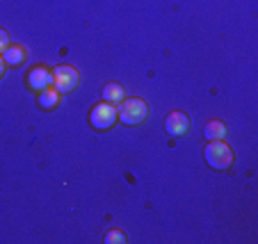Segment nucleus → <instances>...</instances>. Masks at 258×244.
<instances>
[{"label":"nucleus","mask_w":258,"mask_h":244,"mask_svg":"<svg viewBox=\"0 0 258 244\" xmlns=\"http://www.w3.org/2000/svg\"><path fill=\"white\" fill-rule=\"evenodd\" d=\"M204 157L210 169H215V171H226L233 165V151H231L229 144H224V139H215V142L206 144Z\"/></svg>","instance_id":"obj_1"},{"label":"nucleus","mask_w":258,"mask_h":244,"mask_svg":"<svg viewBox=\"0 0 258 244\" xmlns=\"http://www.w3.org/2000/svg\"><path fill=\"white\" fill-rule=\"evenodd\" d=\"M149 117V105L142 98H123L117 108V119L126 126H137Z\"/></svg>","instance_id":"obj_2"},{"label":"nucleus","mask_w":258,"mask_h":244,"mask_svg":"<svg viewBox=\"0 0 258 244\" xmlns=\"http://www.w3.org/2000/svg\"><path fill=\"white\" fill-rule=\"evenodd\" d=\"M89 123L96 130H110V128L117 123V108L112 103H96L92 110H89Z\"/></svg>","instance_id":"obj_3"},{"label":"nucleus","mask_w":258,"mask_h":244,"mask_svg":"<svg viewBox=\"0 0 258 244\" xmlns=\"http://www.w3.org/2000/svg\"><path fill=\"white\" fill-rule=\"evenodd\" d=\"M78 83H80V73L73 66H67V64H62V66H57L53 71V87L57 89L59 94L73 92V89L78 87Z\"/></svg>","instance_id":"obj_4"},{"label":"nucleus","mask_w":258,"mask_h":244,"mask_svg":"<svg viewBox=\"0 0 258 244\" xmlns=\"http://www.w3.org/2000/svg\"><path fill=\"white\" fill-rule=\"evenodd\" d=\"M25 83H28V87L32 89V92H41V89H46V87L53 85V71L46 68V66H32L28 71Z\"/></svg>","instance_id":"obj_5"},{"label":"nucleus","mask_w":258,"mask_h":244,"mask_svg":"<svg viewBox=\"0 0 258 244\" xmlns=\"http://www.w3.org/2000/svg\"><path fill=\"white\" fill-rule=\"evenodd\" d=\"M165 130L167 135L171 137H183L187 130H190V117H187L185 112H169L165 117Z\"/></svg>","instance_id":"obj_6"},{"label":"nucleus","mask_w":258,"mask_h":244,"mask_svg":"<svg viewBox=\"0 0 258 244\" xmlns=\"http://www.w3.org/2000/svg\"><path fill=\"white\" fill-rule=\"evenodd\" d=\"M25 57H28V53H25L23 46H7L5 50H3V62L7 64V66H19V64L25 62Z\"/></svg>","instance_id":"obj_7"},{"label":"nucleus","mask_w":258,"mask_h":244,"mask_svg":"<svg viewBox=\"0 0 258 244\" xmlns=\"http://www.w3.org/2000/svg\"><path fill=\"white\" fill-rule=\"evenodd\" d=\"M123 98H126V89H123L119 83H107L105 87H103V101L105 103L117 105V103H121Z\"/></svg>","instance_id":"obj_8"},{"label":"nucleus","mask_w":258,"mask_h":244,"mask_svg":"<svg viewBox=\"0 0 258 244\" xmlns=\"http://www.w3.org/2000/svg\"><path fill=\"white\" fill-rule=\"evenodd\" d=\"M59 105V92L50 85V87H46V89H41L39 92V108H44V110H55Z\"/></svg>","instance_id":"obj_9"},{"label":"nucleus","mask_w":258,"mask_h":244,"mask_svg":"<svg viewBox=\"0 0 258 244\" xmlns=\"http://www.w3.org/2000/svg\"><path fill=\"white\" fill-rule=\"evenodd\" d=\"M226 135V126L222 121H217V119H213V121H208L204 126V137L208 139V142H215V139H224Z\"/></svg>","instance_id":"obj_10"},{"label":"nucleus","mask_w":258,"mask_h":244,"mask_svg":"<svg viewBox=\"0 0 258 244\" xmlns=\"http://www.w3.org/2000/svg\"><path fill=\"white\" fill-rule=\"evenodd\" d=\"M103 242L105 244H123L126 242V235H123V230H110V233L103 237Z\"/></svg>","instance_id":"obj_11"},{"label":"nucleus","mask_w":258,"mask_h":244,"mask_svg":"<svg viewBox=\"0 0 258 244\" xmlns=\"http://www.w3.org/2000/svg\"><path fill=\"white\" fill-rule=\"evenodd\" d=\"M7 46H10V34H7L5 30L0 28V53H3V50H5Z\"/></svg>","instance_id":"obj_12"},{"label":"nucleus","mask_w":258,"mask_h":244,"mask_svg":"<svg viewBox=\"0 0 258 244\" xmlns=\"http://www.w3.org/2000/svg\"><path fill=\"white\" fill-rule=\"evenodd\" d=\"M5 66H7V64L3 62V55H0V78H3V75H5Z\"/></svg>","instance_id":"obj_13"}]
</instances>
